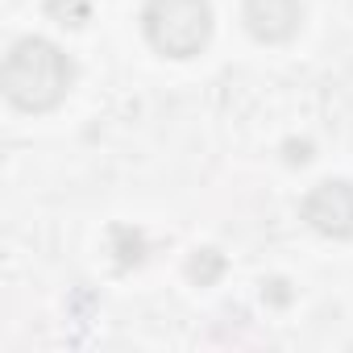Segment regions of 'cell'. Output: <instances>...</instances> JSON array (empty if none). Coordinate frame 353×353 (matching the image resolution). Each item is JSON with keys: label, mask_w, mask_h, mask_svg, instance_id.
Returning a JSON list of instances; mask_svg holds the SVG:
<instances>
[{"label": "cell", "mask_w": 353, "mask_h": 353, "mask_svg": "<svg viewBox=\"0 0 353 353\" xmlns=\"http://www.w3.org/2000/svg\"><path fill=\"white\" fill-rule=\"evenodd\" d=\"M303 221L324 237L353 233V188L345 179H324L303 196Z\"/></svg>", "instance_id": "cell-3"}, {"label": "cell", "mask_w": 353, "mask_h": 353, "mask_svg": "<svg viewBox=\"0 0 353 353\" xmlns=\"http://www.w3.org/2000/svg\"><path fill=\"white\" fill-rule=\"evenodd\" d=\"M71 79H75L71 59L46 38H21L5 59V96L21 112H50L67 96Z\"/></svg>", "instance_id": "cell-1"}, {"label": "cell", "mask_w": 353, "mask_h": 353, "mask_svg": "<svg viewBox=\"0 0 353 353\" xmlns=\"http://www.w3.org/2000/svg\"><path fill=\"white\" fill-rule=\"evenodd\" d=\"M46 13L59 26H83L88 21V0H46Z\"/></svg>", "instance_id": "cell-6"}, {"label": "cell", "mask_w": 353, "mask_h": 353, "mask_svg": "<svg viewBox=\"0 0 353 353\" xmlns=\"http://www.w3.org/2000/svg\"><path fill=\"white\" fill-rule=\"evenodd\" d=\"M221 270H225V258H221L216 250H196V258L188 262V274H192L200 287L216 283V279H221Z\"/></svg>", "instance_id": "cell-5"}, {"label": "cell", "mask_w": 353, "mask_h": 353, "mask_svg": "<svg viewBox=\"0 0 353 353\" xmlns=\"http://www.w3.org/2000/svg\"><path fill=\"white\" fill-rule=\"evenodd\" d=\"M141 30L158 54L192 59L212 38V5L208 0H150L141 13Z\"/></svg>", "instance_id": "cell-2"}, {"label": "cell", "mask_w": 353, "mask_h": 353, "mask_svg": "<svg viewBox=\"0 0 353 353\" xmlns=\"http://www.w3.org/2000/svg\"><path fill=\"white\" fill-rule=\"evenodd\" d=\"M125 245L121 250H112L117 254V262L121 266H133V262H141V254H145V241H141V233H133V229H112Z\"/></svg>", "instance_id": "cell-7"}, {"label": "cell", "mask_w": 353, "mask_h": 353, "mask_svg": "<svg viewBox=\"0 0 353 353\" xmlns=\"http://www.w3.org/2000/svg\"><path fill=\"white\" fill-rule=\"evenodd\" d=\"M241 17L258 42H287L303 21V5L299 0H245Z\"/></svg>", "instance_id": "cell-4"}]
</instances>
